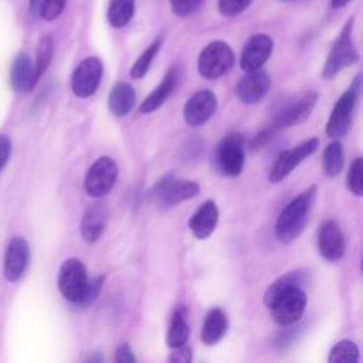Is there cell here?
Masks as SVG:
<instances>
[{
    "label": "cell",
    "mask_w": 363,
    "mask_h": 363,
    "mask_svg": "<svg viewBox=\"0 0 363 363\" xmlns=\"http://www.w3.org/2000/svg\"><path fill=\"white\" fill-rule=\"evenodd\" d=\"M41 0H30V9L31 11H35L38 9V4H40Z\"/></svg>",
    "instance_id": "obj_40"
},
{
    "label": "cell",
    "mask_w": 363,
    "mask_h": 363,
    "mask_svg": "<svg viewBox=\"0 0 363 363\" xmlns=\"http://www.w3.org/2000/svg\"><path fill=\"white\" fill-rule=\"evenodd\" d=\"M252 0H218L220 13L225 17H233L242 13Z\"/></svg>",
    "instance_id": "obj_33"
},
{
    "label": "cell",
    "mask_w": 363,
    "mask_h": 363,
    "mask_svg": "<svg viewBox=\"0 0 363 363\" xmlns=\"http://www.w3.org/2000/svg\"><path fill=\"white\" fill-rule=\"evenodd\" d=\"M52 51H54V44L52 38L50 35H43L38 41L37 45V58L34 64V82L37 84L41 75L47 71L51 58H52Z\"/></svg>",
    "instance_id": "obj_28"
},
{
    "label": "cell",
    "mask_w": 363,
    "mask_h": 363,
    "mask_svg": "<svg viewBox=\"0 0 363 363\" xmlns=\"http://www.w3.org/2000/svg\"><path fill=\"white\" fill-rule=\"evenodd\" d=\"M88 285L89 279L84 264L78 258L65 259L58 272V288L62 296L72 303L81 305Z\"/></svg>",
    "instance_id": "obj_2"
},
{
    "label": "cell",
    "mask_w": 363,
    "mask_h": 363,
    "mask_svg": "<svg viewBox=\"0 0 363 363\" xmlns=\"http://www.w3.org/2000/svg\"><path fill=\"white\" fill-rule=\"evenodd\" d=\"M318 247L326 261H339L345 254V237L337 223L326 220L318 233Z\"/></svg>",
    "instance_id": "obj_14"
},
{
    "label": "cell",
    "mask_w": 363,
    "mask_h": 363,
    "mask_svg": "<svg viewBox=\"0 0 363 363\" xmlns=\"http://www.w3.org/2000/svg\"><path fill=\"white\" fill-rule=\"evenodd\" d=\"M115 360L118 363H135L136 356L133 354L130 346L128 343H122L118 346L116 353H115Z\"/></svg>",
    "instance_id": "obj_37"
},
{
    "label": "cell",
    "mask_w": 363,
    "mask_h": 363,
    "mask_svg": "<svg viewBox=\"0 0 363 363\" xmlns=\"http://www.w3.org/2000/svg\"><path fill=\"white\" fill-rule=\"evenodd\" d=\"M135 11V0H109L108 21L112 27L126 26Z\"/></svg>",
    "instance_id": "obj_26"
},
{
    "label": "cell",
    "mask_w": 363,
    "mask_h": 363,
    "mask_svg": "<svg viewBox=\"0 0 363 363\" xmlns=\"http://www.w3.org/2000/svg\"><path fill=\"white\" fill-rule=\"evenodd\" d=\"M187 339H189V325L186 322L184 312L182 309H177L172 316V322L166 335V343L169 347L174 349L186 345Z\"/></svg>",
    "instance_id": "obj_25"
},
{
    "label": "cell",
    "mask_w": 363,
    "mask_h": 363,
    "mask_svg": "<svg viewBox=\"0 0 363 363\" xmlns=\"http://www.w3.org/2000/svg\"><path fill=\"white\" fill-rule=\"evenodd\" d=\"M65 4L67 0H43L38 4V13L43 20L52 21L64 11Z\"/></svg>",
    "instance_id": "obj_32"
},
{
    "label": "cell",
    "mask_w": 363,
    "mask_h": 363,
    "mask_svg": "<svg viewBox=\"0 0 363 363\" xmlns=\"http://www.w3.org/2000/svg\"><path fill=\"white\" fill-rule=\"evenodd\" d=\"M136 101L133 88L128 82H118L109 94L108 106L115 116H125L130 112Z\"/></svg>",
    "instance_id": "obj_22"
},
{
    "label": "cell",
    "mask_w": 363,
    "mask_h": 363,
    "mask_svg": "<svg viewBox=\"0 0 363 363\" xmlns=\"http://www.w3.org/2000/svg\"><path fill=\"white\" fill-rule=\"evenodd\" d=\"M316 193L318 187L309 186L292 201H289L286 207L279 213L275 224V234L279 241L291 242L299 237L312 210Z\"/></svg>",
    "instance_id": "obj_1"
},
{
    "label": "cell",
    "mask_w": 363,
    "mask_h": 363,
    "mask_svg": "<svg viewBox=\"0 0 363 363\" xmlns=\"http://www.w3.org/2000/svg\"><path fill=\"white\" fill-rule=\"evenodd\" d=\"M106 210L101 204L89 207L81 221V235L86 242H95L105 230Z\"/></svg>",
    "instance_id": "obj_21"
},
{
    "label": "cell",
    "mask_w": 363,
    "mask_h": 363,
    "mask_svg": "<svg viewBox=\"0 0 363 363\" xmlns=\"http://www.w3.org/2000/svg\"><path fill=\"white\" fill-rule=\"evenodd\" d=\"M201 3L203 0H172V9L174 14L186 17L194 13L201 6Z\"/></svg>",
    "instance_id": "obj_34"
},
{
    "label": "cell",
    "mask_w": 363,
    "mask_h": 363,
    "mask_svg": "<svg viewBox=\"0 0 363 363\" xmlns=\"http://www.w3.org/2000/svg\"><path fill=\"white\" fill-rule=\"evenodd\" d=\"M217 223H218V207L213 200H207L190 217L189 227L199 240H204L211 235Z\"/></svg>",
    "instance_id": "obj_18"
},
{
    "label": "cell",
    "mask_w": 363,
    "mask_h": 363,
    "mask_svg": "<svg viewBox=\"0 0 363 363\" xmlns=\"http://www.w3.org/2000/svg\"><path fill=\"white\" fill-rule=\"evenodd\" d=\"M30 251L28 244L23 237H13L9 242L6 255H4V264H3V274L4 278L10 282L18 281L28 264Z\"/></svg>",
    "instance_id": "obj_12"
},
{
    "label": "cell",
    "mask_w": 363,
    "mask_h": 363,
    "mask_svg": "<svg viewBox=\"0 0 363 363\" xmlns=\"http://www.w3.org/2000/svg\"><path fill=\"white\" fill-rule=\"evenodd\" d=\"M228 329V319L223 309L213 308L204 318L201 328V342L204 345L213 346L218 343Z\"/></svg>",
    "instance_id": "obj_20"
},
{
    "label": "cell",
    "mask_w": 363,
    "mask_h": 363,
    "mask_svg": "<svg viewBox=\"0 0 363 363\" xmlns=\"http://www.w3.org/2000/svg\"><path fill=\"white\" fill-rule=\"evenodd\" d=\"M216 162L225 176H238L244 166V139L240 133H228L217 146Z\"/></svg>",
    "instance_id": "obj_9"
},
{
    "label": "cell",
    "mask_w": 363,
    "mask_h": 363,
    "mask_svg": "<svg viewBox=\"0 0 363 363\" xmlns=\"http://www.w3.org/2000/svg\"><path fill=\"white\" fill-rule=\"evenodd\" d=\"M318 98L319 95L316 92H308L302 95L299 99L289 104L277 115L272 128H288L303 122L315 108Z\"/></svg>",
    "instance_id": "obj_17"
},
{
    "label": "cell",
    "mask_w": 363,
    "mask_h": 363,
    "mask_svg": "<svg viewBox=\"0 0 363 363\" xmlns=\"http://www.w3.org/2000/svg\"><path fill=\"white\" fill-rule=\"evenodd\" d=\"M102 78V62L96 57L82 60L71 78L72 92L78 98H88L95 94Z\"/></svg>",
    "instance_id": "obj_11"
},
{
    "label": "cell",
    "mask_w": 363,
    "mask_h": 363,
    "mask_svg": "<svg viewBox=\"0 0 363 363\" xmlns=\"http://www.w3.org/2000/svg\"><path fill=\"white\" fill-rule=\"evenodd\" d=\"M160 44H162V41H160V38H157L140 54V57L135 61V64L130 68V77L132 78L139 79V78L145 77V74L147 72L155 55L157 54V51L160 48Z\"/></svg>",
    "instance_id": "obj_30"
},
{
    "label": "cell",
    "mask_w": 363,
    "mask_h": 363,
    "mask_svg": "<svg viewBox=\"0 0 363 363\" xmlns=\"http://www.w3.org/2000/svg\"><path fill=\"white\" fill-rule=\"evenodd\" d=\"M362 159L356 157L354 162L352 163L349 173H347V189L356 194L362 196L363 194V177H362Z\"/></svg>",
    "instance_id": "obj_31"
},
{
    "label": "cell",
    "mask_w": 363,
    "mask_h": 363,
    "mask_svg": "<svg viewBox=\"0 0 363 363\" xmlns=\"http://www.w3.org/2000/svg\"><path fill=\"white\" fill-rule=\"evenodd\" d=\"M279 1H291V0H279Z\"/></svg>",
    "instance_id": "obj_41"
},
{
    "label": "cell",
    "mask_w": 363,
    "mask_h": 363,
    "mask_svg": "<svg viewBox=\"0 0 363 363\" xmlns=\"http://www.w3.org/2000/svg\"><path fill=\"white\" fill-rule=\"evenodd\" d=\"M116 177V162L109 156H102L89 167L84 186L91 197H102L113 187Z\"/></svg>",
    "instance_id": "obj_8"
},
{
    "label": "cell",
    "mask_w": 363,
    "mask_h": 363,
    "mask_svg": "<svg viewBox=\"0 0 363 363\" xmlns=\"http://www.w3.org/2000/svg\"><path fill=\"white\" fill-rule=\"evenodd\" d=\"M318 146H319V139L311 138L289 150L281 152L269 170V176H268L269 182L279 183L281 180H284L303 159L311 156L318 149Z\"/></svg>",
    "instance_id": "obj_10"
},
{
    "label": "cell",
    "mask_w": 363,
    "mask_h": 363,
    "mask_svg": "<svg viewBox=\"0 0 363 363\" xmlns=\"http://www.w3.org/2000/svg\"><path fill=\"white\" fill-rule=\"evenodd\" d=\"M269 77L262 69H254L247 72L235 86L238 99L244 104H255L261 101L269 89Z\"/></svg>",
    "instance_id": "obj_16"
},
{
    "label": "cell",
    "mask_w": 363,
    "mask_h": 363,
    "mask_svg": "<svg viewBox=\"0 0 363 363\" xmlns=\"http://www.w3.org/2000/svg\"><path fill=\"white\" fill-rule=\"evenodd\" d=\"M272 51V40L267 34H255L244 45L240 65L245 72L258 69L264 65Z\"/></svg>",
    "instance_id": "obj_15"
},
{
    "label": "cell",
    "mask_w": 363,
    "mask_h": 363,
    "mask_svg": "<svg viewBox=\"0 0 363 363\" xmlns=\"http://www.w3.org/2000/svg\"><path fill=\"white\" fill-rule=\"evenodd\" d=\"M11 153V142L7 135H0V172L9 162Z\"/></svg>",
    "instance_id": "obj_38"
},
{
    "label": "cell",
    "mask_w": 363,
    "mask_h": 363,
    "mask_svg": "<svg viewBox=\"0 0 363 363\" xmlns=\"http://www.w3.org/2000/svg\"><path fill=\"white\" fill-rule=\"evenodd\" d=\"M306 308V295L301 286H294L279 295L269 306L272 319L282 326L298 322Z\"/></svg>",
    "instance_id": "obj_7"
},
{
    "label": "cell",
    "mask_w": 363,
    "mask_h": 363,
    "mask_svg": "<svg viewBox=\"0 0 363 363\" xmlns=\"http://www.w3.org/2000/svg\"><path fill=\"white\" fill-rule=\"evenodd\" d=\"M102 284H104V277H96L94 279L89 281V285H88V289H86V295L82 301L81 305H89L94 302V299L98 296L101 288H102Z\"/></svg>",
    "instance_id": "obj_35"
},
{
    "label": "cell",
    "mask_w": 363,
    "mask_h": 363,
    "mask_svg": "<svg viewBox=\"0 0 363 363\" xmlns=\"http://www.w3.org/2000/svg\"><path fill=\"white\" fill-rule=\"evenodd\" d=\"M217 108V98L208 89L196 92L184 105V119L191 126L204 125Z\"/></svg>",
    "instance_id": "obj_13"
},
{
    "label": "cell",
    "mask_w": 363,
    "mask_h": 363,
    "mask_svg": "<svg viewBox=\"0 0 363 363\" xmlns=\"http://www.w3.org/2000/svg\"><path fill=\"white\" fill-rule=\"evenodd\" d=\"M352 28H353V18H350L343 30L340 31L339 37L332 45V50L325 61L322 77L325 79L333 78L339 71L343 68L354 64L359 60V54L352 41Z\"/></svg>",
    "instance_id": "obj_3"
},
{
    "label": "cell",
    "mask_w": 363,
    "mask_h": 363,
    "mask_svg": "<svg viewBox=\"0 0 363 363\" xmlns=\"http://www.w3.org/2000/svg\"><path fill=\"white\" fill-rule=\"evenodd\" d=\"M303 278H305V274L303 271H292V272H288L282 277H279L278 279H275L265 291V295H264V302L265 305L269 308L271 303L279 296L282 295L284 292H286L288 289L294 288V286H301L302 282H303Z\"/></svg>",
    "instance_id": "obj_24"
},
{
    "label": "cell",
    "mask_w": 363,
    "mask_h": 363,
    "mask_svg": "<svg viewBox=\"0 0 363 363\" xmlns=\"http://www.w3.org/2000/svg\"><path fill=\"white\" fill-rule=\"evenodd\" d=\"M191 360V349L186 345L174 347L172 354L169 356V362L174 363H189Z\"/></svg>",
    "instance_id": "obj_36"
},
{
    "label": "cell",
    "mask_w": 363,
    "mask_h": 363,
    "mask_svg": "<svg viewBox=\"0 0 363 363\" xmlns=\"http://www.w3.org/2000/svg\"><path fill=\"white\" fill-rule=\"evenodd\" d=\"M360 91V77H356L353 84L343 92L337 99L328 122H326V135L332 139L342 138L347 133L352 123V113L357 101V94Z\"/></svg>",
    "instance_id": "obj_5"
},
{
    "label": "cell",
    "mask_w": 363,
    "mask_h": 363,
    "mask_svg": "<svg viewBox=\"0 0 363 363\" xmlns=\"http://www.w3.org/2000/svg\"><path fill=\"white\" fill-rule=\"evenodd\" d=\"M199 193V184L191 180H177L174 176L167 174L162 177L153 187L152 196L159 207H172Z\"/></svg>",
    "instance_id": "obj_6"
},
{
    "label": "cell",
    "mask_w": 363,
    "mask_h": 363,
    "mask_svg": "<svg viewBox=\"0 0 363 363\" xmlns=\"http://www.w3.org/2000/svg\"><path fill=\"white\" fill-rule=\"evenodd\" d=\"M328 360L332 363H356L359 360V349L352 340L343 339L330 349Z\"/></svg>",
    "instance_id": "obj_29"
},
{
    "label": "cell",
    "mask_w": 363,
    "mask_h": 363,
    "mask_svg": "<svg viewBox=\"0 0 363 363\" xmlns=\"http://www.w3.org/2000/svg\"><path fill=\"white\" fill-rule=\"evenodd\" d=\"M349 1L350 0H332V6H333V9H340V7L346 6Z\"/></svg>",
    "instance_id": "obj_39"
},
{
    "label": "cell",
    "mask_w": 363,
    "mask_h": 363,
    "mask_svg": "<svg viewBox=\"0 0 363 363\" xmlns=\"http://www.w3.org/2000/svg\"><path fill=\"white\" fill-rule=\"evenodd\" d=\"M177 84V72L174 69L169 71L166 74V77L163 78V81L160 82L159 86H156L149 96L145 98V101L140 105V112L143 113H150L153 111H156L159 106L163 105V102L167 99V96L172 94V91L174 89Z\"/></svg>",
    "instance_id": "obj_23"
},
{
    "label": "cell",
    "mask_w": 363,
    "mask_h": 363,
    "mask_svg": "<svg viewBox=\"0 0 363 363\" xmlns=\"http://www.w3.org/2000/svg\"><path fill=\"white\" fill-rule=\"evenodd\" d=\"M234 64V52L224 41H213L203 48L197 68L203 78L217 79L223 77Z\"/></svg>",
    "instance_id": "obj_4"
},
{
    "label": "cell",
    "mask_w": 363,
    "mask_h": 363,
    "mask_svg": "<svg viewBox=\"0 0 363 363\" xmlns=\"http://www.w3.org/2000/svg\"><path fill=\"white\" fill-rule=\"evenodd\" d=\"M10 82L17 92H27L35 86L34 65L27 54L20 52L14 57L10 68Z\"/></svg>",
    "instance_id": "obj_19"
},
{
    "label": "cell",
    "mask_w": 363,
    "mask_h": 363,
    "mask_svg": "<svg viewBox=\"0 0 363 363\" xmlns=\"http://www.w3.org/2000/svg\"><path fill=\"white\" fill-rule=\"evenodd\" d=\"M345 155L340 142H332L323 152V170L329 177L337 176L343 169Z\"/></svg>",
    "instance_id": "obj_27"
}]
</instances>
